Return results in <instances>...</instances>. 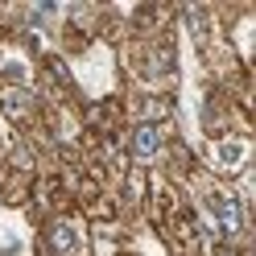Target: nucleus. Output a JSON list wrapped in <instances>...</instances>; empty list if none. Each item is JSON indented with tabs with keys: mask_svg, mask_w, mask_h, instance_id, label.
Returning <instances> with one entry per match:
<instances>
[{
	"mask_svg": "<svg viewBox=\"0 0 256 256\" xmlns=\"http://www.w3.org/2000/svg\"><path fill=\"white\" fill-rule=\"evenodd\" d=\"M211 215L219 219V228L228 232V236L240 232V223H244V215H240V202L228 198V194H215V198H211Z\"/></svg>",
	"mask_w": 256,
	"mask_h": 256,
	"instance_id": "f257e3e1",
	"label": "nucleus"
},
{
	"mask_svg": "<svg viewBox=\"0 0 256 256\" xmlns=\"http://www.w3.org/2000/svg\"><path fill=\"white\" fill-rule=\"evenodd\" d=\"M157 149H162V132H157L153 124H140L136 136H132V153H136V157H153Z\"/></svg>",
	"mask_w": 256,
	"mask_h": 256,
	"instance_id": "f03ea898",
	"label": "nucleus"
},
{
	"mask_svg": "<svg viewBox=\"0 0 256 256\" xmlns=\"http://www.w3.org/2000/svg\"><path fill=\"white\" fill-rule=\"evenodd\" d=\"M54 248H58V252H70V248H74V232L66 228V223L54 228Z\"/></svg>",
	"mask_w": 256,
	"mask_h": 256,
	"instance_id": "7ed1b4c3",
	"label": "nucleus"
}]
</instances>
